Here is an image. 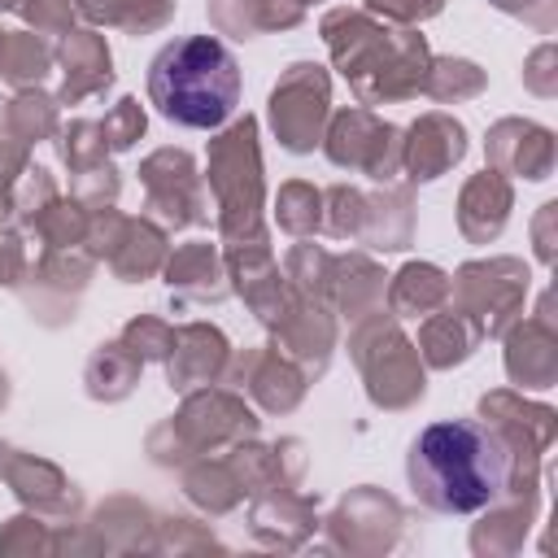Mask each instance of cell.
Returning <instances> with one entry per match:
<instances>
[{
    "mask_svg": "<svg viewBox=\"0 0 558 558\" xmlns=\"http://www.w3.org/2000/svg\"><path fill=\"white\" fill-rule=\"evenodd\" d=\"M410 493L440 514H475L510 484L506 440L475 418H445L414 436L405 453Z\"/></svg>",
    "mask_w": 558,
    "mask_h": 558,
    "instance_id": "1",
    "label": "cell"
},
{
    "mask_svg": "<svg viewBox=\"0 0 558 558\" xmlns=\"http://www.w3.org/2000/svg\"><path fill=\"white\" fill-rule=\"evenodd\" d=\"M148 96L166 122L192 126V131H214L240 105V65L218 39L187 35V39L166 44L153 57Z\"/></svg>",
    "mask_w": 558,
    "mask_h": 558,
    "instance_id": "2",
    "label": "cell"
}]
</instances>
